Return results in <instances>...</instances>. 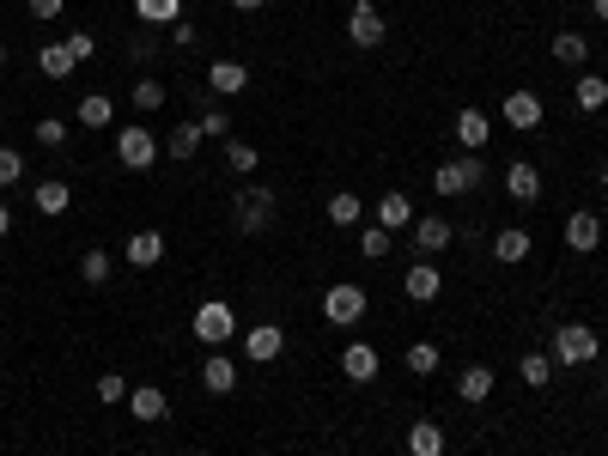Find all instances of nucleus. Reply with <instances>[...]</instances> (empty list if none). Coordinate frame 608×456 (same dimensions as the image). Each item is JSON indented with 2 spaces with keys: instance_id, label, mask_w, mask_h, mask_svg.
I'll return each mask as SVG.
<instances>
[{
  "instance_id": "f257e3e1",
  "label": "nucleus",
  "mask_w": 608,
  "mask_h": 456,
  "mask_svg": "<svg viewBox=\"0 0 608 456\" xmlns=\"http://www.w3.org/2000/svg\"><path fill=\"white\" fill-rule=\"evenodd\" d=\"M365 311H371V292H365L359 280H335V286L323 292V317H329L335 329H353V323H365Z\"/></svg>"
},
{
  "instance_id": "f03ea898",
  "label": "nucleus",
  "mask_w": 608,
  "mask_h": 456,
  "mask_svg": "<svg viewBox=\"0 0 608 456\" xmlns=\"http://www.w3.org/2000/svg\"><path fill=\"white\" fill-rule=\"evenodd\" d=\"M232 219H238V232H244V238H262L268 225H274V189L244 183V189H238V201H232Z\"/></svg>"
},
{
  "instance_id": "7ed1b4c3",
  "label": "nucleus",
  "mask_w": 608,
  "mask_h": 456,
  "mask_svg": "<svg viewBox=\"0 0 608 456\" xmlns=\"http://www.w3.org/2000/svg\"><path fill=\"white\" fill-rule=\"evenodd\" d=\"M189 329H195V341H201L207 353H219L225 341H232V329H238V317H232V304H225V298H207V304H201V311H195V323H189Z\"/></svg>"
},
{
  "instance_id": "20e7f679",
  "label": "nucleus",
  "mask_w": 608,
  "mask_h": 456,
  "mask_svg": "<svg viewBox=\"0 0 608 456\" xmlns=\"http://www.w3.org/2000/svg\"><path fill=\"white\" fill-rule=\"evenodd\" d=\"M116 159H122V171H146L152 159H159V134H152L146 122L116 128Z\"/></svg>"
},
{
  "instance_id": "39448f33",
  "label": "nucleus",
  "mask_w": 608,
  "mask_h": 456,
  "mask_svg": "<svg viewBox=\"0 0 608 456\" xmlns=\"http://www.w3.org/2000/svg\"><path fill=\"white\" fill-rule=\"evenodd\" d=\"M475 183H487L481 152H469V159H444V165L432 171V189H438V195H469Z\"/></svg>"
},
{
  "instance_id": "423d86ee",
  "label": "nucleus",
  "mask_w": 608,
  "mask_h": 456,
  "mask_svg": "<svg viewBox=\"0 0 608 456\" xmlns=\"http://www.w3.org/2000/svg\"><path fill=\"white\" fill-rule=\"evenodd\" d=\"M596 353H602V341H596L590 323H560V329H554V359H560V365H590Z\"/></svg>"
},
{
  "instance_id": "0eeeda50",
  "label": "nucleus",
  "mask_w": 608,
  "mask_h": 456,
  "mask_svg": "<svg viewBox=\"0 0 608 456\" xmlns=\"http://www.w3.org/2000/svg\"><path fill=\"white\" fill-rule=\"evenodd\" d=\"M499 116H505V128H517V134H529V128H542V98L529 92V86H517V92H505V104H499Z\"/></svg>"
},
{
  "instance_id": "6e6552de",
  "label": "nucleus",
  "mask_w": 608,
  "mask_h": 456,
  "mask_svg": "<svg viewBox=\"0 0 608 456\" xmlns=\"http://www.w3.org/2000/svg\"><path fill=\"white\" fill-rule=\"evenodd\" d=\"M347 37H353V49H377V43H384V13H377L371 0H353V13H347Z\"/></svg>"
},
{
  "instance_id": "1a4fd4ad",
  "label": "nucleus",
  "mask_w": 608,
  "mask_h": 456,
  "mask_svg": "<svg viewBox=\"0 0 608 456\" xmlns=\"http://www.w3.org/2000/svg\"><path fill=\"white\" fill-rule=\"evenodd\" d=\"M280 353H286V329H280V323H256V329L244 335V359H250V365H274Z\"/></svg>"
},
{
  "instance_id": "9d476101",
  "label": "nucleus",
  "mask_w": 608,
  "mask_h": 456,
  "mask_svg": "<svg viewBox=\"0 0 608 456\" xmlns=\"http://www.w3.org/2000/svg\"><path fill=\"white\" fill-rule=\"evenodd\" d=\"M128 414H134L140 426H152V420L171 414V396H165L159 384H134V390H128Z\"/></svg>"
},
{
  "instance_id": "9b49d317",
  "label": "nucleus",
  "mask_w": 608,
  "mask_h": 456,
  "mask_svg": "<svg viewBox=\"0 0 608 456\" xmlns=\"http://www.w3.org/2000/svg\"><path fill=\"white\" fill-rule=\"evenodd\" d=\"M402 292H408L414 304H432V298L444 292V274L432 268V256H420V262H414V268L402 274Z\"/></svg>"
},
{
  "instance_id": "f8f14e48",
  "label": "nucleus",
  "mask_w": 608,
  "mask_h": 456,
  "mask_svg": "<svg viewBox=\"0 0 608 456\" xmlns=\"http://www.w3.org/2000/svg\"><path fill=\"white\" fill-rule=\"evenodd\" d=\"M207 92H219V98L250 92V67H244V61H213V67H207Z\"/></svg>"
},
{
  "instance_id": "ddd939ff",
  "label": "nucleus",
  "mask_w": 608,
  "mask_h": 456,
  "mask_svg": "<svg viewBox=\"0 0 608 456\" xmlns=\"http://www.w3.org/2000/svg\"><path fill=\"white\" fill-rule=\"evenodd\" d=\"M201 390H207V396H232V390H238V365L225 359V353H207V359H201Z\"/></svg>"
},
{
  "instance_id": "4468645a",
  "label": "nucleus",
  "mask_w": 608,
  "mask_h": 456,
  "mask_svg": "<svg viewBox=\"0 0 608 456\" xmlns=\"http://www.w3.org/2000/svg\"><path fill=\"white\" fill-rule=\"evenodd\" d=\"M341 377L371 384V377H377V347H371V341H347V347H341Z\"/></svg>"
},
{
  "instance_id": "2eb2a0df",
  "label": "nucleus",
  "mask_w": 608,
  "mask_h": 456,
  "mask_svg": "<svg viewBox=\"0 0 608 456\" xmlns=\"http://www.w3.org/2000/svg\"><path fill=\"white\" fill-rule=\"evenodd\" d=\"M505 195H511V201H536V195H542V171L529 165V159H511V165H505Z\"/></svg>"
},
{
  "instance_id": "dca6fc26",
  "label": "nucleus",
  "mask_w": 608,
  "mask_h": 456,
  "mask_svg": "<svg viewBox=\"0 0 608 456\" xmlns=\"http://www.w3.org/2000/svg\"><path fill=\"white\" fill-rule=\"evenodd\" d=\"M414 250H420V256H444V250H450V219H438V213L414 219Z\"/></svg>"
},
{
  "instance_id": "f3484780",
  "label": "nucleus",
  "mask_w": 608,
  "mask_h": 456,
  "mask_svg": "<svg viewBox=\"0 0 608 456\" xmlns=\"http://www.w3.org/2000/svg\"><path fill=\"white\" fill-rule=\"evenodd\" d=\"M414 219H420V213H414V201H408L402 189H390L384 201H377V225H384V232H408Z\"/></svg>"
},
{
  "instance_id": "a211bd4d",
  "label": "nucleus",
  "mask_w": 608,
  "mask_h": 456,
  "mask_svg": "<svg viewBox=\"0 0 608 456\" xmlns=\"http://www.w3.org/2000/svg\"><path fill=\"white\" fill-rule=\"evenodd\" d=\"M566 244H572V250H578V256H590V250H596V244H602V219H596V213H584V207H578V213H572V219H566Z\"/></svg>"
},
{
  "instance_id": "6ab92c4d",
  "label": "nucleus",
  "mask_w": 608,
  "mask_h": 456,
  "mask_svg": "<svg viewBox=\"0 0 608 456\" xmlns=\"http://www.w3.org/2000/svg\"><path fill=\"white\" fill-rule=\"evenodd\" d=\"M165 250H171L165 232H134V238H128V262H134V268H159Z\"/></svg>"
},
{
  "instance_id": "aec40b11",
  "label": "nucleus",
  "mask_w": 608,
  "mask_h": 456,
  "mask_svg": "<svg viewBox=\"0 0 608 456\" xmlns=\"http://www.w3.org/2000/svg\"><path fill=\"white\" fill-rule=\"evenodd\" d=\"M456 140H463L469 152H481V146L493 140V122H487V110H456Z\"/></svg>"
},
{
  "instance_id": "412c9836",
  "label": "nucleus",
  "mask_w": 608,
  "mask_h": 456,
  "mask_svg": "<svg viewBox=\"0 0 608 456\" xmlns=\"http://www.w3.org/2000/svg\"><path fill=\"white\" fill-rule=\"evenodd\" d=\"M201 140H207V134H201V122H177V128L165 134V152H171L177 165H189L195 152H201Z\"/></svg>"
},
{
  "instance_id": "4be33fe9",
  "label": "nucleus",
  "mask_w": 608,
  "mask_h": 456,
  "mask_svg": "<svg viewBox=\"0 0 608 456\" xmlns=\"http://www.w3.org/2000/svg\"><path fill=\"white\" fill-rule=\"evenodd\" d=\"M134 13H140V25H152V31H171V25L183 19V0H134Z\"/></svg>"
},
{
  "instance_id": "5701e85b",
  "label": "nucleus",
  "mask_w": 608,
  "mask_h": 456,
  "mask_svg": "<svg viewBox=\"0 0 608 456\" xmlns=\"http://www.w3.org/2000/svg\"><path fill=\"white\" fill-rule=\"evenodd\" d=\"M37 67H43V80H73V67H80V61H73L67 43H43L37 49Z\"/></svg>"
},
{
  "instance_id": "b1692460",
  "label": "nucleus",
  "mask_w": 608,
  "mask_h": 456,
  "mask_svg": "<svg viewBox=\"0 0 608 456\" xmlns=\"http://www.w3.org/2000/svg\"><path fill=\"white\" fill-rule=\"evenodd\" d=\"M31 201H37V213H49V219H61V213L73 207V189H67L61 177H49V183H37V189H31Z\"/></svg>"
},
{
  "instance_id": "393cba45",
  "label": "nucleus",
  "mask_w": 608,
  "mask_h": 456,
  "mask_svg": "<svg viewBox=\"0 0 608 456\" xmlns=\"http://www.w3.org/2000/svg\"><path fill=\"white\" fill-rule=\"evenodd\" d=\"M456 396H463V402H487L493 396V371L487 365H463V371H456Z\"/></svg>"
},
{
  "instance_id": "a878e982",
  "label": "nucleus",
  "mask_w": 608,
  "mask_h": 456,
  "mask_svg": "<svg viewBox=\"0 0 608 456\" xmlns=\"http://www.w3.org/2000/svg\"><path fill=\"white\" fill-rule=\"evenodd\" d=\"M493 256H499V268H517V262H529V232L505 225V232L493 238Z\"/></svg>"
},
{
  "instance_id": "bb28decb",
  "label": "nucleus",
  "mask_w": 608,
  "mask_h": 456,
  "mask_svg": "<svg viewBox=\"0 0 608 456\" xmlns=\"http://www.w3.org/2000/svg\"><path fill=\"white\" fill-rule=\"evenodd\" d=\"M408 456H444V426H432V420L408 426Z\"/></svg>"
},
{
  "instance_id": "cd10ccee",
  "label": "nucleus",
  "mask_w": 608,
  "mask_h": 456,
  "mask_svg": "<svg viewBox=\"0 0 608 456\" xmlns=\"http://www.w3.org/2000/svg\"><path fill=\"white\" fill-rule=\"evenodd\" d=\"M256 165H262V152L250 140H225V171L232 177H256Z\"/></svg>"
},
{
  "instance_id": "c85d7f7f",
  "label": "nucleus",
  "mask_w": 608,
  "mask_h": 456,
  "mask_svg": "<svg viewBox=\"0 0 608 456\" xmlns=\"http://www.w3.org/2000/svg\"><path fill=\"white\" fill-rule=\"evenodd\" d=\"M572 98H578V110H602L608 104V80H602V73H578V86H572Z\"/></svg>"
},
{
  "instance_id": "c756f323",
  "label": "nucleus",
  "mask_w": 608,
  "mask_h": 456,
  "mask_svg": "<svg viewBox=\"0 0 608 456\" xmlns=\"http://www.w3.org/2000/svg\"><path fill=\"white\" fill-rule=\"evenodd\" d=\"M359 219H365V201H359L353 189L329 195V225H341V232H347V225H359Z\"/></svg>"
},
{
  "instance_id": "7c9ffc66",
  "label": "nucleus",
  "mask_w": 608,
  "mask_h": 456,
  "mask_svg": "<svg viewBox=\"0 0 608 456\" xmlns=\"http://www.w3.org/2000/svg\"><path fill=\"white\" fill-rule=\"evenodd\" d=\"M110 122H116V104L104 92H86L80 98V128H110Z\"/></svg>"
},
{
  "instance_id": "2f4dec72",
  "label": "nucleus",
  "mask_w": 608,
  "mask_h": 456,
  "mask_svg": "<svg viewBox=\"0 0 608 456\" xmlns=\"http://www.w3.org/2000/svg\"><path fill=\"white\" fill-rule=\"evenodd\" d=\"M554 61H566V67H584V61H590V37H578V31H560V37H554Z\"/></svg>"
},
{
  "instance_id": "473e14b6",
  "label": "nucleus",
  "mask_w": 608,
  "mask_h": 456,
  "mask_svg": "<svg viewBox=\"0 0 608 456\" xmlns=\"http://www.w3.org/2000/svg\"><path fill=\"white\" fill-rule=\"evenodd\" d=\"M110 274H116L110 250H86V256H80V280H86V286H110Z\"/></svg>"
},
{
  "instance_id": "72a5a7b5",
  "label": "nucleus",
  "mask_w": 608,
  "mask_h": 456,
  "mask_svg": "<svg viewBox=\"0 0 608 456\" xmlns=\"http://www.w3.org/2000/svg\"><path fill=\"white\" fill-rule=\"evenodd\" d=\"M517 377L529 390H548L554 384V365H548V353H523V365H517Z\"/></svg>"
},
{
  "instance_id": "f704fd0d",
  "label": "nucleus",
  "mask_w": 608,
  "mask_h": 456,
  "mask_svg": "<svg viewBox=\"0 0 608 456\" xmlns=\"http://www.w3.org/2000/svg\"><path fill=\"white\" fill-rule=\"evenodd\" d=\"M402 365H408L414 377H432V371H438V347H432V341H414V347L402 353Z\"/></svg>"
},
{
  "instance_id": "c9c22d12",
  "label": "nucleus",
  "mask_w": 608,
  "mask_h": 456,
  "mask_svg": "<svg viewBox=\"0 0 608 456\" xmlns=\"http://www.w3.org/2000/svg\"><path fill=\"white\" fill-rule=\"evenodd\" d=\"M92 390H98V402H104V408H116V402H128V390H134V384H128L122 371H104Z\"/></svg>"
},
{
  "instance_id": "e433bc0d",
  "label": "nucleus",
  "mask_w": 608,
  "mask_h": 456,
  "mask_svg": "<svg viewBox=\"0 0 608 456\" xmlns=\"http://www.w3.org/2000/svg\"><path fill=\"white\" fill-rule=\"evenodd\" d=\"M390 244H396V232H384V225H371V232H359V250H365V262H384V256H390Z\"/></svg>"
},
{
  "instance_id": "4c0bfd02",
  "label": "nucleus",
  "mask_w": 608,
  "mask_h": 456,
  "mask_svg": "<svg viewBox=\"0 0 608 456\" xmlns=\"http://www.w3.org/2000/svg\"><path fill=\"white\" fill-rule=\"evenodd\" d=\"M128 98H134V110H146V116H152V110L165 104V86H159V80H152V73H146V80H134V92H128Z\"/></svg>"
},
{
  "instance_id": "58836bf2",
  "label": "nucleus",
  "mask_w": 608,
  "mask_h": 456,
  "mask_svg": "<svg viewBox=\"0 0 608 456\" xmlns=\"http://www.w3.org/2000/svg\"><path fill=\"white\" fill-rule=\"evenodd\" d=\"M13 183H25V152L0 146V189H13Z\"/></svg>"
},
{
  "instance_id": "ea45409f",
  "label": "nucleus",
  "mask_w": 608,
  "mask_h": 456,
  "mask_svg": "<svg viewBox=\"0 0 608 456\" xmlns=\"http://www.w3.org/2000/svg\"><path fill=\"white\" fill-rule=\"evenodd\" d=\"M195 122H201V134H207V140H219V134H232V110H201Z\"/></svg>"
},
{
  "instance_id": "a19ab883",
  "label": "nucleus",
  "mask_w": 608,
  "mask_h": 456,
  "mask_svg": "<svg viewBox=\"0 0 608 456\" xmlns=\"http://www.w3.org/2000/svg\"><path fill=\"white\" fill-rule=\"evenodd\" d=\"M31 134H37V146H61V140H67V122H61V116H43Z\"/></svg>"
},
{
  "instance_id": "79ce46f5",
  "label": "nucleus",
  "mask_w": 608,
  "mask_h": 456,
  "mask_svg": "<svg viewBox=\"0 0 608 456\" xmlns=\"http://www.w3.org/2000/svg\"><path fill=\"white\" fill-rule=\"evenodd\" d=\"M67 49H73V61H92V55H98V37H92V31H73Z\"/></svg>"
},
{
  "instance_id": "37998d69",
  "label": "nucleus",
  "mask_w": 608,
  "mask_h": 456,
  "mask_svg": "<svg viewBox=\"0 0 608 456\" xmlns=\"http://www.w3.org/2000/svg\"><path fill=\"white\" fill-rule=\"evenodd\" d=\"M25 7H31V19H43V25H49V19H61V13H67V0H25Z\"/></svg>"
},
{
  "instance_id": "c03bdc74",
  "label": "nucleus",
  "mask_w": 608,
  "mask_h": 456,
  "mask_svg": "<svg viewBox=\"0 0 608 456\" xmlns=\"http://www.w3.org/2000/svg\"><path fill=\"white\" fill-rule=\"evenodd\" d=\"M171 43H177V49H195V43H201V31L189 25V13H183V19L171 25Z\"/></svg>"
},
{
  "instance_id": "a18cd8bd",
  "label": "nucleus",
  "mask_w": 608,
  "mask_h": 456,
  "mask_svg": "<svg viewBox=\"0 0 608 456\" xmlns=\"http://www.w3.org/2000/svg\"><path fill=\"white\" fill-rule=\"evenodd\" d=\"M152 49H159V31H152V25H146V31H140V37L128 43V55H134V61H146Z\"/></svg>"
},
{
  "instance_id": "49530a36",
  "label": "nucleus",
  "mask_w": 608,
  "mask_h": 456,
  "mask_svg": "<svg viewBox=\"0 0 608 456\" xmlns=\"http://www.w3.org/2000/svg\"><path fill=\"white\" fill-rule=\"evenodd\" d=\"M0 238H13V207L0 201Z\"/></svg>"
},
{
  "instance_id": "de8ad7c7",
  "label": "nucleus",
  "mask_w": 608,
  "mask_h": 456,
  "mask_svg": "<svg viewBox=\"0 0 608 456\" xmlns=\"http://www.w3.org/2000/svg\"><path fill=\"white\" fill-rule=\"evenodd\" d=\"M268 0H232V13H262Z\"/></svg>"
},
{
  "instance_id": "09e8293b",
  "label": "nucleus",
  "mask_w": 608,
  "mask_h": 456,
  "mask_svg": "<svg viewBox=\"0 0 608 456\" xmlns=\"http://www.w3.org/2000/svg\"><path fill=\"white\" fill-rule=\"evenodd\" d=\"M590 7H596V19H602V25H608V0H590Z\"/></svg>"
},
{
  "instance_id": "8fccbe9b",
  "label": "nucleus",
  "mask_w": 608,
  "mask_h": 456,
  "mask_svg": "<svg viewBox=\"0 0 608 456\" xmlns=\"http://www.w3.org/2000/svg\"><path fill=\"white\" fill-rule=\"evenodd\" d=\"M596 183H602V189H608V165H602V171H596Z\"/></svg>"
},
{
  "instance_id": "3c124183",
  "label": "nucleus",
  "mask_w": 608,
  "mask_h": 456,
  "mask_svg": "<svg viewBox=\"0 0 608 456\" xmlns=\"http://www.w3.org/2000/svg\"><path fill=\"white\" fill-rule=\"evenodd\" d=\"M0 67H7V43H0Z\"/></svg>"
},
{
  "instance_id": "603ef678",
  "label": "nucleus",
  "mask_w": 608,
  "mask_h": 456,
  "mask_svg": "<svg viewBox=\"0 0 608 456\" xmlns=\"http://www.w3.org/2000/svg\"><path fill=\"white\" fill-rule=\"evenodd\" d=\"M195 456H213V450H195Z\"/></svg>"
},
{
  "instance_id": "864d4df0",
  "label": "nucleus",
  "mask_w": 608,
  "mask_h": 456,
  "mask_svg": "<svg viewBox=\"0 0 608 456\" xmlns=\"http://www.w3.org/2000/svg\"><path fill=\"white\" fill-rule=\"evenodd\" d=\"M602 80H608V67H602Z\"/></svg>"
}]
</instances>
